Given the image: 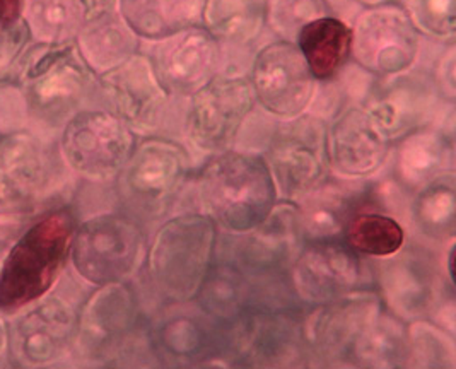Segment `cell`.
Listing matches in <instances>:
<instances>
[{"mask_svg":"<svg viewBox=\"0 0 456 369\" xmlns=\"http://www.w3.org/2000/svg\"><path fill=\"white\" fill-rule=\"evenodd\" d=\"M86 18L81 0H26L22 12L31 38L40 45L74 43Z\"/></svg>","mask_w":456,"mask_h":369,"instance_id":"f546056e","label":"cell"},{"mask_svg":"<svg viewBox=\"0 0 456 369\" xmlns=\"http://www.w3.org/2000/svg\"><path fill=\"white\" fill-rule=\"evenodd\" d=\"M323 186L303 199V207H299L305 238L308 240H332L344 231L351 217L349 201L342 193Z\"/></svg>","mask_w":456,"mask_h":369,"instance_id":"836d02e7","label":"cell"},{"mask_svg":"<svg viewBox=\"0 0 456 369\" xmlns=\"http://www.w3.org/2000/svg\"><path fill=\"white\" fill-rule=\"evenodd\" d=\"M137 322L139 303L130 286L98 287L77 311L74 348L89 363H111L124 352Z\"/></svg>","mask_w":456,"mask_h":369,"instance_id":"9a60e30c","label":"cell"},{"mask_svg":"<svg viewBox=\"0 0 456 369\" xmlns=\"http://www.w3.org/2000/svg\"><path fill=\"white\" fill-rule=\"evenodd\" d=\"M141 226L120 212L96 214L76 226L70 264L91 286L126 283L144 260Z\"/></svg>","mask_w":456,"mask_h":369,"instance_id":"8992f818","label":"cell"},{"mask_svg":"<svg viewBox=\"0 0 456 369\" xmlns=\"http://www.w3.org/2000/svg\"><path fill=\"white\" fill-rule=\"evenodd\" d=\"M147 57L169 96H191L219 74L223 45L208 28L195 24L154 41Z\"/></svg>","mask_w":456,"mask_h":369,"instance_id":"ac0fdd59","label":"cell"},{"mask_svg":"<svg viewBox=\"0 0 456 369\" xmlns=\"http://www.w3.org/2000/svg\"><path fill=\"white\" fill-rule=\"evenodd\" d=\"M351 361L366 368H402L411 365L407 328L392 316L379 313L357 339Z\"/></svg>","mask_w":456,"mask_h":369,"instance_id":"4dcf8cb0","label":"cell"},{"mask_svg":"<svg viewBox=\"0 0 456 369\" xmlns=\"http://www.w3.org/2000/svg\"><path fill=\"white\" fill-rule=\"evenodd\" d=\"M327 14V0H267L265 24L281 40L296 41L308 22Z\"/></svg>","mask_w":456,"mask_h":369,"instance_id":"d590c367","label":"cell"},{"mask_svg":"<svg viewBox=\"0 0 456 369\" xmlns=\"http://www.w3.org/2000/svg\"><path fill=\"white\" fill-rule=\"evenodd\" d=\"M420 33L403 5L394 2L368 7L353 26V57L374 78H388L414 69Z\"/></svg>","mask_w":456,"mask_h":369,"instance_id":"30bf717a","label":"cell"},{"mask_svg":"<svg viewBox=\"0 0 456 369\" xmlns=\"http://www.w3.org/2000/svg\"><path fill=\"white\" fill-rule=\"evenodd\" d=\"M277 195L301 202L329 176L327 123L308 111L277 125L265 151Z\"/></svg>","mask_w":456,"mask_h":369,"instance_id":"52a82bcc","label":"cell"},{"mask_svg":"<svg viewBox=\"0 0 456 369\" xmlns=\"http://www.w3.org/2000/svg\"><path fill=\"white\" fill-rule=\"evenodd\" d=\"M57 144L69 171L106 184L118 176L137 143L128 125L106 108H84L63 125Z\"/></svg>","mask_w":456,"mask_h":369,"instance_id":"ba28073f","label":"cell"},{"mask_svg":"<svg viewBox=\"0 0 456 369\" xmlns=\"http://www.w3.org/2000/svg\"><path fill=\"white\" fill-rule=\"evenodd\" d=\"M435 79L436 89L441 100L453 102L456 98V50L455 45L450 43L448 50L443 53L441 61L437 63Z\"/></svg>","mask_w":456,"mask_h":369,"instance_id":"60d3db41","label":"cell"},{"mask_svg":"<svg viewBox=\"0 0 456 369\" xmlns=\"http://www.w3.org/2000/svg\"><path fill=\"white\" fill-rule=\"evenodd\" d=\"M74 43L87 67L102 76L139 53L141 38L115 9L86 18Z\"/></svg>","mask_w":456,"mask_h":369,"instance_id":"cb8c5ba5","label":"cell"},{"mask_svg":"<svg viewBox=\"0 0 456 369\" xmlns=\"http://www.w3.org/2000/svg\"><path fill=\"white\" fill-rule=\"evenodd\" d=\"M376 266L381 296L398 318L407 322L422 320L446 303L444 272L429 251L411 246L379 258Z\"/></svg>","mask_w":456,"mask_h":369,"instance_id":"5bb4252c","label":"cell"},{"mask_svg":"<svg viewBox=\"0 0 456 369\" xmlns=\"http://www.w3.org/2000/svg\"><path fill=\"white\" fill-rule=\"evenodd\" d=\"M22 128H29V119L21 89L14 82L0 84V135Z\"/></svg>","mask_w":456,"mask_h":369,"instance_id":"ab89813d","label":"cell"},{"mask_svg":"<svg viewBox=\"0 0 456 369\" xmlns=\"http://www.w3.org/2000/svg\"><path fill=\"white\" fill-rule=\"evenodd\" d=\"M390 141L362 106L344 108L327 125L329 166L346 180H366L388 160Z\"/></svg>","mask_w":456,"mask_h":369,"instance_id":"44dd1931","label":"cell"},{"mask_svg":"<svg viewBox=\"0 0 456 369\" xmlns=\"http://www.w3.org/2000/svg\"><path fill=\"white\" fill-rule=\"evenodd\" d=\"M267 0H204L202 26L224 43L248 45L265 26Z\"/></svg>","mask_w":456,"mask_h":369,"instance_id":"f1b7e54d","label":"cell"},{"mask_svg":"<svg viewBox=\"0 0 456 369\" xmlns=\"http://www.w3.org/2000/svg\"><path fill=\"white\" fill-rule=\"evenodd\" d=\"M217 229L206 214H182L163 226L149 250V277L167 303H188L212 266Z\"/></svg>","mask_w":456,"mask_h":369,"instance_id":"277c9868","label":"cell"},{"mask_svg":"<svg viewBox=\"0 0 456 369\" xmlns=\"http://www.w3.org/2000/svg\"><path fill=\"white\" fill-rule=\"evenodd\" d=\"M98 91L106 110L126 123L134 134L151 135L165 122L169 94L147 55L135 53L98 76Z\"/></svg>","mask_w":456,"mask_h":369,"instance_id":"e0dca14e","label":"cell"},{"mask_svg":"<svg viewBox=\"0 0 456 369\" xmlns=\"http://www.w3.org/2000/svg\"><path fill=\"white\" fill-rule=\"evenodd\" d=\"M197 197L214 225L245 234L267 219L277 188L264 158L226 151L200 169Z\"/></svg>","mask_w":456,"mask_h":369,"instance_id":"3957f363","label":"cell"},{"mask_svg":"<svg viewBox=\"0 0 456 369\" xmlns=\"http://www.w3.org/2000/svg\"><path fill=\"white\" fill-rule=\"evenodd\" d=\"M303 346V325L286 311L243 313L236 322V348L253 366H294Z\"/></svg>","mask_w":456,"mask_h":369,"instance_id":"603a6c76","label":"cell"},{"mask_svg":"<svg viewBox=\"0 0 456 369\" xmlns=\"http://www.w3.org/2000/svg\"><path fill=\"white\" fill-rule=\"evenodd\" d=\"M187 173L188 156L180 144L149 137L135 144L118 173V192L130 209L158 214L180 192Z\"/></svg>","mask_w":456,"mask_h":369,"instance_id":"4fadbf2b","label":"cell"},{"mask_svg":"<svg viewBox=\"0 0 456 369\" xmlns=\"http://www.w3.org/2000/svg\"><path fill=\"white\" fill-rule=\"evenodd\" d=\"M33 43L24 20L0 28V84L14 82L22 59Z\"/></svg>","mask_w":456,"mask_h":369,"instance_id":"f35d334b","label":"cell"},{"mask_svg":"<svg viewBox=\"0 0 456 369\" xmlns=\"http://www.w3.org/2000/svg\"><path fill=\"white\" fill-rule=\"evenodd\" d=\"M355 2L364 5V7H374V5H381V4H390V2H395V0H355Z\"/></svg>","mask_w":456,"mask_h":369,"instance_id":"f6af8a7d","label":"cell"},{"mask_svg":"<svg viewBox=\"0 0 456 369\" xmlns=\"http://www.w3.org/2000/svg\"><path fill=\"white\" fill-rule=\"evenodd\" d=\"M76 217L57 207L37 216L9 243L0 274V311L5 316L52 292L69 264Z\"/></svg>","mask_w":456,"mask_h":369,"instance_id":"7a4b0ae2","label":"cell"},{"mask_svg":"<svg viewBox=\"0 0 456 369\" xmlns=\"http://www.w3.org/2000/svg\"><path fill=\"white\" fill-rule=\"evenodd\" d=\"M255 104V93L247 76L217 74L190 96L188 141L204 152H226Z\"/></svg>","mask_w":456,"mask_h":369,"instance_id":"8fae6325","label":"cell"},{"mask_svg":"<svg viewBox=\"0 0 456 369\" xmlns=\"http://www.w3.org/2000/svg\"><path fill=\"white\" fill-rule=\"evenodd\" d=\"M81 2L86 9V14L89 18V16H96V14L108 12V11H115L118 0H81Z\"/></svg>","mask_w":456,"mask_h":369,"instance_id":"7bdbcfd3","label":"cell"},{"mask_svg":"<svg viewBox=\"0 0 456 369\" xmlns=\"http://www.w3.org/2000/svg\"><path fill=\"white\" fill-rule=\"evenodd\" d=\"M14 84L26 102L29 128L57 139L63 125L98 91V76L83 61L76 43H33Z\"/></svg>","mask_w":456,"mask_h":369,"instance_id":"6da1fadb","label":"cell"},{"mask_svg":"<svg viewBox=\"0 0 456 369\" xmlns=\"http://www.w3.org/2000/svg\"><path fill=\"white\" fill-rule=\"evenodd\" d=\"M7 322V354L21 368L57 365L74 348L77 309L53 291L12 313Z\"/></svg>","mask_w":456,"mask_h":369,"instance_id":"9c48e42d","label":"cell"},{"mask_svg":"<svg viewBox=\"0 0 456 369\" xmlns=\"http://www.w3.org/2000/svg\"><path fill=\"white\" fill-rule=\"evenodd\" d=\"M412 219L420 234L435 242H453L456 231V178L444 171L417 190Z\"/></svg>","mask_w":456,"mask_h":369,"instance_id":"83f0119b","label":"cell"},{"mask_svg":"<svg viewBox=\"0 0 456 369\" xmlns=\"http://www.w3.org/2000/svg\"><path fill=\"white\" fill-rule=\"evenodd\" d=\"M243 236V243L238 246L236 264L245 275L265 277L288 270L306 240L299 205H273L267 219Z\"/></svg>","mask_w":456,"mask_h":369,"instance_id":"7402d4cb","label":"cell"},{"mask_svg":"<svg viewBox=\"0 0 456 369\" xmlns=\"http://www.w3.org/2000/svg\"><path fill=\"white\" fill-rule=\"evenodd\" d=\"M26 0H0V28L22 20Z\"/></svg>","mask_w":456,"mask_h":369,"instance_id":"b9f144b4","label":"cell"},{"mask_svg":"<svg viewBox=\"0 0 456 369\" xmlns=\"http://www.w3.org/2000/svg\"><path fill=\"white\" fill-rule=\"evenodd\" d=\"M248 79L256 102L281 120L310 110L318 82L297 45L286 40L272 41L258 50Z\"/></svg>","mask_w":456,"mask_h":369,"instance_id":"7c38bea8","label":"cell"},{"mask_svg":"<svg viewBox=\"0 0 456 369\" xmlns=\"http://www.w3.org/2000/svg\"><path fill=\"white\" fill-rule=\"evenodd\" d=\"M452 139L444 130L419 128L402 137L396 152L395 176L403 188L417 192L444 173Z\"/></svg>","mask_w":456,"mask_h":369,"instance_id":"4316f807","label":"cell"},{"mask_svg":"<svg viewBox=\"0 0 456 369\" xmlns=\"http://www.w3.org/2000/svg\"><path fill=\"white\" fill-rule=\"evenodd\" d=\"M316 81L335 79L353 52V26L335 16H323L308 22L294 41Z\"/></svg>","mask_w":456,"mask_h":369,"instance_id":"d4e9b609","label":"cell"},{"mask_svg":"<svg viewBox=\"0 0 456 369\" xmlns=\"http://www.w3.org/2000/svg\"><path fill=\"white\" fill-rule=\"evenodd\" d=\"M9 352V322L7 316L0 311V363Z\"/></svg>","mask_w":456,"mask_h":369,"instance_id":"ee69618b","label":"cell"},{"mask_svg":"<svg viewBox=\"0 0 456 369\" xmlns=\"http://www.w3.org/2000/svg\"><path fill=\"white\" fill-rule=\"evenodd\" d=\"M7 250H9V243H5V242H0V274H2V266H4V260H5Z\"/></svg>","mask_w":456,"mask_h":369,"instance_id":"bcb514c9","label":"cell"},{"mask_svg":"<svg viewBox=\"0 0 456 369\" xmlns=\"http://www.w3.org/2000/svg\"><path fill=\"white\" fill-rule=\"evenodd\" d=\"M411 365L417 368H456V344L444 328L429 324L426 318L414 320L407 328Z\"/></svg>","mask_w":456,"mask_h":369,"instance_id":"e575fe53","label":"cell"},{"mask_svg":"<svg viewBox=\"0 0 456 369\" xmlns=\"http://www.w3.org/2000/svg\"><path fill=\"white\" fill-rule=\"evenodd\" d=\"M403 9L419 33L453 43L456 37V0H403Z\"/></svg>","mask_w":456,"mask_h":369,"instance_id":"8d00e7d4","label":"cell"},{"mask_svg":"<svg viewBox=\"0 0 456 369\" xmlns=\"http://www.w3.org/2000/svg\"><path fill=\"white\" fill-rule=\"evenodd\" d=\"M346 245L357 255L387 258L403 248L405 231L392 216L379 212H359L349 217Z\"/></svg>","mask_w":456,"mask_h":369,"instance_id":"d6a6232c","label":"cell"},{"mask_svg":"<svg viewBox=\"0 0 456 369\" xmlns=\"http://www.w3.org/2000/svg\"><path fill=\"white\" fill-rule=\"evenodd\" d=\"M439 100L433 76L411 69L388 78H376L366 93L362 108L378 130L392 143L429 127Z\"/></svg>","mask_w":456,"mask_h":369,"instance_id":"2e32d148","label":"cell"},{"mask_svg":"<svg viewBox=\"0 0 456 369\" xmlns=\"http://www.w3.org/2000/svg\"><path fill=\"white\" fill-rule=\"evenodd\" d=\"M67 171L55 137L31 128L0 135V216L35 212L62 190Z\"/></svg>","mask_w":456,"mask_h":369,"instance_id":"5b68a950","label":"cell"},{"mask_svg":"<svg viewBox=\"0 0 456 369\" xmlns=\"http://www.w3.org/2000/svg\"><path fill=\"white\" fill-rule=\"evenodd\" d=\"M204 0H118L117 11L142 40L167 38L202 24Z\"/></svg>","mask_w":456,"mask_h":369,"instance_id":"484cf974","label":"cell"},{"mask_svg":"<svg viewBox=\"0 0 456 369\" xmlns=\"http://www.w3.org/2000/svg\"><path fill=\"white\" fill-rule=\"evenodd\" d=\"M248 296L247 277L232 264L210 266L197 299L210 318L224 324H236L245 313Z\"/></svg>","mask_w":456,"mask_h":369,"instance_id":"1f68e13d","label":"cell"},{"mask_svg":"<svg viewBox=\"0 0 456 369\" xmlns=\"http://www.w3.org/2000/svg\"><path fill=\"white\" fill-rule=\"evenodd\" d=\"M206 332L199 324L187 318L167 322L159 332L161 346L175 357H195L208 346Z\"/></svg>","mask_w":456,"mask_h":369,"instance_id":"74e56055","label":"cell"},{"mask_svg":"<svg viewBox=\"0 0 456 369\" xmlns=\"http://www.w3.org/2000/svg\"><path fill=\"white\" fill-rule=\"evenodd\" d=\"M364 268L359 255L342 242L310 240L290 266V283L296 296L308 305H325L362 283Z\"/></svg>","mask_w":456,"mask_h":369,"instance_id":"d6986e66","label":"cell"},{"mask_svg":"<svg viewBox=\"0 0 456 369\" xmlns=\"http://www.w3.org/2000/svg\"><path fill=\"white\" fill-rule=\"evenodd\" d=\"M379 313L381 299L374 292H349L313 311L303 324L305 344L329 365L347 363L357 339Z\"/></svg>","mask_w":456,"mask_h":369,"instance_id":"ffe728a7","label":"cell"}]
</instances>
